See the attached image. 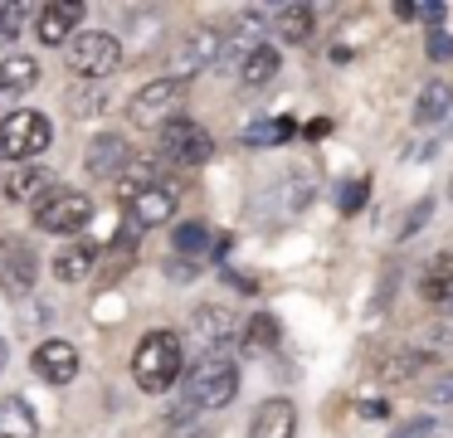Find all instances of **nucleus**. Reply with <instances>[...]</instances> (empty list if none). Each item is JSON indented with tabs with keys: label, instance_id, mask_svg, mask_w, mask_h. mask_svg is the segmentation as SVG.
Masks as SVG:
<instances>
[{
	"label": "nucleus",
	"instance_id": "nucleus-34",
	"mask_svg": "<svg viewBox=\"0 0 453 438\" xmlns=\"http://www.w3.org/2000/svg\"><path fill=\"white\" fill-rule=\"evenodd\" d=\"M449 54H453L449 29H429V58H449Z\"/></svg>",
	"mask_w": 453,
	"mask_h": 438
},
{
	"label": "nucleus",
	"instance_id": "nucleus-11",
	"mask_svg": "<svg viewBox=\"0 0 453 438\" xmlns=\"http://www.w3.org/2000/svg\"><path fill=\"white\" fill-rule=\"evenodd\" d=\"M30 365H35V375H40L44 385H69V380L79 375V346L50 336V341H40V346H35Z\"/></svg>",
	"mask_w": 453,
	"mask_h": 438
},
{
	"label": "nucleus",
	"instance_id": "nucleus-23",
	"mask_svg": "<svg viewBox=\"0 0 453 438\" xmlns=\"http://www.w3.org/2000/svg\"><path fill=\"white\" fill-rule=\"evenodd\" d=\"M449 107H453V88L449 83H424L419 103H414V117H419V122H443Z\"/></svg>",
	"mask_w": 453,
	"mask_h": 438
},
{
	"label": "nucleus",
	"instance_id": "nucleus-8",
	"mask_svg": "<svg viewBox=\"0 0 453 438\" xmlns=\"http://www.w3.org/2000/svg\"><path fill=\"white\" fill-rule=\"evenodd\" d=\"M210 156H215V136H210L200 122H190V117H176V122L161 127V161L205 165Z\"/></svg>",
	"mask_w": 453,
	"mask_h": 438
},
{
	"label": "nucleus",
	"instance_id": "nucleus-28",
	"mask_svg": "<svg viewBox=\"0 0 453 438\" xmlns=\"http://www.w3.org/2000/svg\"><path fill=\"white\" fill-rule=\"evenodd\" d=\"M244 341H249V350H273V341H278V321L268 317V311H258V317L249 321Z\"/></svg>",
	"mask_w": 453,
	"mask_h": 438
},
{
	"label": "nucleus",
	"instance_id": "nucleus-16",
	"mask_svg": "<svg viewBox=\"0 0 453 438\" xmlns=\"http://www.w3.org/2000/svg\"><path fill=\"white\" fill-rule=\"evenodd\" d=\"M83 161H88V175H112V181H118L122 165H127L132 156H127V142H122L118 132H103V136H93V146H88Z\"/></svg>",
	"mask_w": 453,
	"mask_h": 438
},
{
	"label": "nucleus",
	"instance_id": "nucleus-30",
	"mask_svg": "<svg viewBox=\"0 0 453 438\" xmlns=\"http://www.w3.org/2000/svg\"><path fill=\"white\" fill-rule=\"evenodd\" d=\"M365 190H371L365 181H346V185H342V195H336V204H342L346 214H356V210L365 204Z\"/></svg>",
	"mask_w": 453,
	"mask_h": 438
},
{
	"label": "nucleus",
	"instance_id": "nucleus-18",
	"mask_svg": "<svg viewBox=\"0 0 453 438\" xmlns=\"http://www.w3.org/2000/svg\"><path fill=\"white\" fill-rule=\"evenodd\" d=\"M0 438H40V419L20 395L0 399Z\"/></svg>",
	"mask_w": 453,
	"mask_h": 438
},
{
	"label": "nucleus",
	"instance_id": "nucleus-39",
	"mask_svg": "<svg viewBox=\"0 0 453 438\" xmlns=\"http://www.w3.org/2000/svg\"><path fill=\"white\" fill-rule=\"evenodd\" d=\"M5 360H11V346H5V341H0V370H5Z\"/></svg>",
	"mask_w": 453,
	"mask_h": 438
},
{
	"label": "nucleus",
	"instance_id": "nucleus-33",
	"mask_svg": "<svg viewBox=\"0 0 453 438\" xmlns=\"http://www.w3.org/2000/svg\"><path fill=\"white\" fill-rule=\"evenodd\" d=\"M434 434H439V424H434V419H414V424L395 428L390 438H434Z\"/></svg>",
	"mask_w": 453,
	"mask_h": 438
},
{
	"label": "nucleus",
	"instance_id": "nucleus-26",
	"mask_svg": "<svg viewBox=\"0 0 453 438\" xmlns=\"http://www.w3.org/2000/svg\"><path fill=\"white\" fill-rule=\"evenodd\" d=\"M288 136H293V122L264 117V122H249L244 132H239V142H244V146H283Z\"/></svg>",
	"mask_w": 453,
	"mask_h": 438
},
{
	"label": "nucleus",
	"instance_id": "nucleus-35",
	"mask_svg": "<svg viewBox=\"0 0 453 438\" xmlns=\"http://www.w3.org/2000/svg\"><path fill=\"white\" fill-rule=\"evenodd\" d=\"M93 107H103V93H73V117H93Z\"/></svg>",
	"mask_w": 453,
	"mask_h": 438
},
{
	"label": "nucleus",
	"instance_id": "nucleus-24",
	"mask_svg": "<svg viewBox=\"0 0 453 438\" xmlns=\"http://www.w3.org/2000/svg\"><path fill=\"white\" fill-rule=\"evenodd\" d=\"M35 15H40V5H30V0H5L0 5V44H15Z\"/></svg>",
	"mask_w": 453,
	"mask_h": 438
},
{
	"label": "nucleus",
	"instance_id": "nucleus-1",
	"mask_svg": "<svg viewBox=\"0 0 453 438\" xmlns=\"http://www.w3.org/2000/svg\"><path fill=\"white\" fill-rule=\"evenodd\" d=\"M180 365H186V350H180L176 331H147L137 341V356H132V375L147 395H166L180 380Z\"/></svg>",
	"mask_w": 453,
	"mask_h": 438
},
{
	"label": "nucleus",
	"instance_id": "nucleus-13",
	"mask_svg": "<svg viewBox=\"0 0 453 438\" xmlns=\"http://www.w3.org/2000/svg\"><path fill=\"white\" fill-rule=\"evenodd\" d=\"M190 331L210 356H225V346L234 341V317L225 307H196L190 311Z\"/></svg>",
	"mask_w": 453,
	"mask_h": 438
},
{
	"label": "nucleus",
	"instance_id": "nucleus-7",
	"mask_svg": "<svg viewBox=\"0 0 453 438\" xmlns=\"http://www.w3.org/2000/svg\"><path fill=\"white\" fill-rule=\"evenodd\" d=\"M219 58H225V35H219V29H190V35L171 49V78H176V83H190L196 73L215 68Z\"/></svg>",
	"mask_w": 453,
	"mask_h": 438
},
{
	"label": "nucleus",
	"instance_id": "nucleus-25",
	"mask_svg": "<svg viewBox=\"0 0 453 438\" xmlns=\"http://www.w3.org/2000/svg\"><path fill=\"white\" fill-rule=\"evenodd\" d=\"M273 73H278V49H273V44H258L254 54L239 64V78H244L249 88H264Z\"/></svg>",
	"mask_w": 453,
	"mask_h": 438
},
{
	"label": "nucleus",
	"instance_id": "nucleus-9",
	"mask_svg": "<svg viewBox=\"0 0 453 438\" xmlns=\"http://www.w3.org/2000/svg\"><path fill=\"white\" fill-rule=\"evenodd\" d=\"M93 219V200L83 190H54L50 200L35 210V224L44 234H79Z\"/></svg>",
	"mask_w": 453,
	"mask_h": 438
},
{
	"label": "nucleus",
	"instance_id": "nucleus-22",
	"mask_svg": "<svg viewBox=\"0 0 453 438\" xmlns=\"http://www.w3.org/2000/svg\"><path fill=\"white\" fill-rule=\"evenodd\" d=\"M273 19H278V39H283V44H307L317 15H312V5H278Z\"/></svg>",
	"mask_w": 453,
	"mask_h": 438
},
{
	"label": "nucleus",
	"instance_id": "nucleus-6",
	"mask_svg": "<svg viewBox=\"0 0 453 438\" xmlns=\"http://www.w3.org/2000/svg\"><path fill=\"white\" fill-rule=\"evenodd\" d=\"M35 282H40V253H35V243L20 239V234H5L0 239V292L30 297Z\"/></svg>",
	"mask_w": 453,
	"mask_h": 438
},
{
	"label": "nucleus",
	"instance_id": "nucleus-3",
	"mask_svg": "<svg viewBox=\"0 0 453 438\" xmlns=\"http://www.w3.org/2000/svg\"><path fill=\"white\" fill-rule=\"evenodd\" d=\"M50 142H54V127L35 107H15L0 122V161H35L40 151H50Z\"/></svg>",
	"mask_w": 453,
	"mask_h": 438
},
{
	"label": "nucleus",
	"instance_id": "nucleus-5",
	"mask_svg": "<svg viewBox=\"0 0 453 438\" xmlns=\"http://www.w3.org/2000/svg\"><path fill=\"white\" fill-rule=\"evenodd\" d=\"M180 107H186V83H176V78H151V83H142L132 93L127 117L137 127H166L180 117Z\"/></svg>",
	"mask_w": 453,
	"mask_h": 438
},
{
	"label": "nucleus",
	"instance_id": "nucleus-37",
	"mask_svg": "<svg viewBox=\"0 0 453 438\" xmlns=\"http://www.w3.org/2000/svg\"><path fill=\"white\" fill-rule=\"evenodd\" d=\"M171 278H176V282H186V278H196V263H186V258H171Z\"/></svg>",
	"mask_w": 453,
	"mask_h": 438
},
{
	"label": "nucleus",
	"instance_id": "nucleus-19",
	"mask_svg": "<svg viewBox=\"0 0 453 438\" xmlns=\"http://www.w3.org/2000/svg\"><path fill=\"white\" fill-rule=\"evenodd\" d=\"M151 185H161V156H142V161H127L118 175V195L122 200H137L142 190H151Z\"/></svg>",
	"mask_w": 453,
	"mask_h": 438
},
{
	"label": "nucleus",
	"instance_id": "nucleus-32",
	"mask_svg": "<svg viewBox=\"0 0 453 438\" xmlns=\"http://www.w3.org/2000/svg\"><path fill=\"white\" fill-rule=\"evenodd\" d=\"M424 395H429L434 404H453V370H443L434 385H424Z\"/></svg>",
	"mask_w": 453,
	"mask_h": 438
},
{
	"label": "nucleus",
	"instance_id": "nucleus-27",
	"mask_svg": "<svg viewBox=\"0 0 453 438\" xmlns=\"http://www.w3.org/2000/svg\"><path fill=\"white\" fill-rule=\"evenodd\" d=\"M210 243H215V234H210V224H200V219H186L176 229V253H186V258H200Z\"/></svg>",
	"mask_w": 453,
	"mask_h": 438
},
{
	"label": "nucleus",
	"instance_id": "nucleus-15",
	"mask_svg": "<svg viewBox=\"0 0 453 438\" xmlns=\"http://www.w3.org/2000/svg\"><path fill=\"white\" fill-rule=\"evenodd\" d=\"M35 83H40V64H35V58H25V54L0 58V107L20 103Z\"/></svg>",
	"mask_w": 453,
	"mask_h": 438
},
{
	"label": "nucleus",
	"instance_id": "nucleus-29",
	"mask_svg": "<svg viewBox=\"0 0 453 438\" xmlns=\"http://www.w3.org/2000/svg\"><path fill=\"white\" fill-rule=\"evenodd\" d=\"M400 19H424V25L439 29L443 5H439V0H404V5H400Z\"/></svg>",
	"mask_w": 453,
	"mask_h": 438
},
{
	"label": "nucleus",
	"instance_id": "nucleus-21",
	"mask_svg": "<svg viewBox=\"0 0 453 438\" xmlns=\"http://www.w3.org/2000/svg\"><path fill=\"white\" fill-rule=\"evenodd\" d=\"M93 273V243H64L54 253V278L59 282H83Z\"/></svg>",
	"mask_w": 453,
	"mask_h": 438
},
{
	"label": "nucleus",
	"instance_id": "nucleus-14",
	"mask_svg": "<svg viewBox=\"0 0 453 438\" xmlns=\"http://www.w3.org/2000/svg\"><path fill=\"white\" fill-rule=\"evenodd\" d=\"M293 434H297L293 399H264L249 419V438H293Z\"/></svg>",
	"mask_w": 453,
	"mask_h": 438
},
{
	"label": "nucleus",
	"instance_id": "nucleus-12",
	"mask_svg": "<svg viewBox=\"0 0 453 438\" xmlns=\"http://www.w3.org/2000/svg\"><path fill=\"white\" fill-rule=\"evenodd\" d=\"M176 204H180V190L171 181H161L151 190H142L137 200H127V219L132 229H157V224H166L176 214Z\"/></svg>",
	"mask_w": 453,
	"mask_h": 438
},
{
	"label": "nucleus",
	"instance_id": "nucleus-36",
	"mask_svg": "<svg viewBox=\"0 0 453 438\" xmlns=\"http://www.w3.org/2000/svg\"><path fill=\"white\" fill-rule=\"evenodd\" d=\"M429 273H434V278H449V282H453V249L439 253V258L429 263Z\"/></svg>",
	"mask_w": 453,
	"mask_h": 438
},
{
	"label": "nucleus",
	"instance_id": "nucleus-10",
	"mask_svg": "<svg viewBox=\"0 0 453 438\" xmlns=\"http://www.w3.org/2000/svg\"><path fill=\"white\" fill-rule=\"evenodd\" d=\"M83 25V0H44L40 15H35V39L40 44H54V49H69V39L79 35Z\"/></svg>",
	"mask_w": 453,
	"mask_h": 438
},
{
	"label": "nucleus",
	"instance_id": "nucleus-31",
	"mask_svg": "<svg viewBox=\"0 0 453 438\" xmlns=\"http://www.w3.org/2000/svg\"><path fill=\"white\" fill-rule=\"evenodd\" d=\"M429 214H434V200H419V204H414V210L404 214V239H414V234L429 224Z\"/></svg>",
	"mask_w": 453,
	"mask_h": 438
},
{
	"label": "nucleus",
	"instance_id": "nucleus-38",
	"mask_svg": "<svg viewBox=\"0 0 453 438\" xmlns=\"http://www.w3.org/2000/svg\"><path fill=\"white\" fill-rule=\"evenodd\" d=\"M176 438H215V434L205 424H186V428H176Z\"/></svg>",
	"mask_w": 453,
	"mask_h": 438
},
{
	"label": "nucleus",
	"instance_id": "nucleus-20",
	"mask_svg": "<svg viewBox=\"0 0 453 438\" xmlns=\"http://www.w3.org/2000/svg\"><path fill=\"white\" fill-rule=\"evenodd\" d=\"M424 365H429V350H395V356H385L375 365V380L380 385H410Z\"/></svg>",
	"mask_w": 453,
	"mask_h": 438
},
{
	"label": "nucleus",
	"instance_id": "nucleus-2",
	"mask_svg": "<svg viewBox=\"0 0 453 438\" xmlns=\"http://www.w3.org/2000/svg\"><path fill=\"white\" fill-rule=\"evenodd\" d=\"M239 395V365L229 356H205L186 375V404L196 409H225Z\"/></svg>",
	"mask_w": 453,
	"mask_h": 438
},
{
	"label": "nucleus",
	"instance_id": "nucleus-4",
	"mask_svg": "<svg viewBox=\"0 0 453 438\" xmlns=\"http://www.w3.org/2000/svg\"><path fill=\"white\" fill-rule=\"evenodd\" d=\"M118 64H122V44L108 29H79L69 39V73L88 78V83H103Z\"/></svg>",
	"mask_w": 453,
	"mask_h": 438
},
{
	"label": "nucleus",
	"instance_id": "nucleus-17",
	"mask_svg": "<svg viewBox=\"0 0 453 438\" xmlns=\"http://www.w3.org/2000/svg\"><path fill=\"white\" fill-rule=\"evenodd\" d=\"M5 195H11V200H20V204H35V210H40V204L54 195V175L44 171V165H20V171H15L11 181H5Z\"/></svg>",
	"mask_w": 453,
	"mask_h": 438
}]
</instances>
